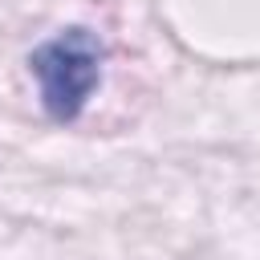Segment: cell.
Returning a JSON list of instances; mask_svg holds the SVG:
<instances>
[{
    "label": "cell",
    "mask_w": 260,
    "mask_h": 260,
    "mask_svg": "<svg viewBox=\"0 0 260 260\" xmlns=\"http://www.w3.org/2000/svg\"><path fill=\"white\" fill-rule=\"evenodd\" d=\"M102 41L89 28H61L57 37L41 41L28 57V73L37 81L41 106L53 122H73L102 81Z\"/></svg>",
    "instance_id": "1"
}]
</instances>
